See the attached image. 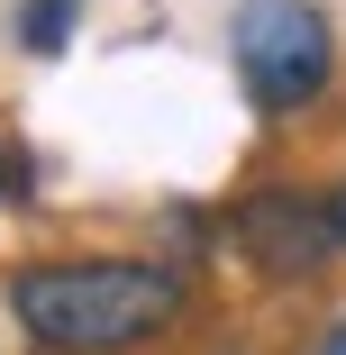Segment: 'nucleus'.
<instances>
[{
  "instance_id": "f257e3e1",
  "label": "nucleus",
  "mask_w": 346,
  "mask_h": 355,
  "mask_svg": "<svg viewBox=\"0 0 346 355\" xmlns=\"http://www.w3.org/2000/svg\"><path fill=\"white\" fill-rule=\"evenodd\" d=\"M10 319L37 355H128L182 319V273L137 255H55L10 273Z\"/></svg>"
},
{
  "instance_id": "f03ea898",
  "label": "nucleus",
  "mask_w": 346,
  "mask_h": 355,
  "mask_svg": "<svg viewBox=\"0 0 346 355\" xmlns=\"http://www.w3.org/2000/svg\"><path fill=\"white\" fill-rule=\"evenodd\" d=\"M228 64H237V92L264 119H301L337 83V28L319 0H237Z\"/></svg>"
},
{
  "instance_id": "7ed1b4c3",
  "label": "nucleus",
  "mask_w": 346,
  "mask_h": 355,
  "mask_svg": "<svg viewBox=\"0 0 346 355\" xmlns=\"http://www.w3.org/2000/svg\"><path fill=\"white\" fill-rule=\"evenodd\" d=\"M237 255L264 282H319L337 255V219L310 191H246L237 200Z\"/></svg>"
},
{
  "instance_id": "20e7f679",
  "label": "nucleus",
  "mask_w": 346,
  "mask_h": 355,
  "mask_svg": "<svg viewBox=\"0 0 346 355\" xmlns=\"http://www.w3.org/2000/svg\"><path fill=\"white\" fill-rule=\"evenodd\" d=\"M19 37H28L37 55H55L64 37H73V0H28V10H19Z\"/></svg>"
},
{
  "instance_id": "39448f33",
  "label": "nucleus",
  "mask_w": 346,
  "mask_h": 355,
  "mask_svg": "<svg viewBox=\"0 0 346 355\" xmlns=\"http://www.w3.org/2000/svg\"><path fill=\"white\" fill-rule=\"evenodd\" d=\"M328 219H337V246H346V182L328 191Z\"/></svg>"
},
{
  "instance_id": "423d86ee",
  "label": "nucleus",
  "mask_w": 346,
  "mask_h": 355,
  "mask_svg": "<svg viewBox=\"0 0 346 355\" xmlns=\"http://www.w3.org/2000/svg\"><path fill=\"white\" fill-rule=\"evenodd\" d=\"M310 355H346V319H337V328H328V337H319Z\"/></svg>"
},
{
  "instance_id": "0eeeda50",
  "label": "nucleus",
  "mask_w": 346,
  "mask_h": 355,
  "mask_svg": "<svg viewBox=\"0 0 346 355\" xmlns=\"http://www.w3.org/2000/svg\"><path fill=\"white\" fill-rule=\"evenodd\" d=\"M0 191H10V155H0Z\"/></svg>"
}]
</instances>
